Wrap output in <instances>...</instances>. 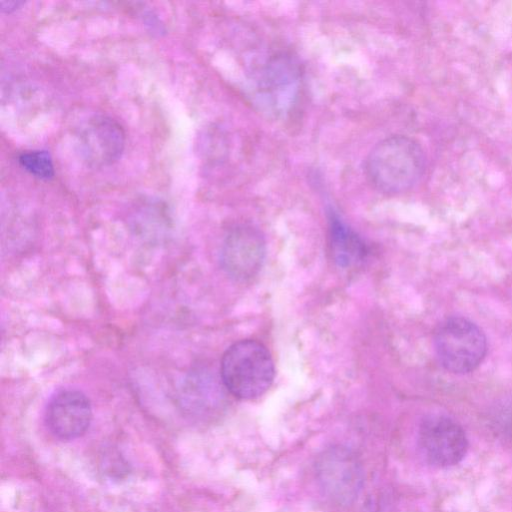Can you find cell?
I'll return each instance as SVG.
<instances>
[{
  "mask_svg": "<svg viewBox=\"0 0 512 512\" xmlns=\"http://www.w3.org/2000/svg\"><path fill=\"white\" fill-rule=\"evenodd\" d=\"M210 370L195 369L185 378L180 389V405L192 416L210 418L224 407V385Z\"/></svg>",
  "mask_w": 512,
  "mask_h": 512,
  "instance_id": "9",
  "label": "cell"
},
{
  "mask_svg": "<svg viewBox=\"0 0 512 512\" xmlns=\"http://www.w3.org/2000/svg\"><path fill=\"white\" fill-rule=\"evenodd\" d=\"M264 255L265 242L259 231L250 226H238L223 242L221 263L229 276L245 281L260 270Z\"/></svg>",
  "mask_w": 512,
  "mask_h": 512,
  "instance_id": "6",
  "label": "cell"
},
{
  "mask_svg": "<svg viewBox=\"0 0 512 512\" xmlns=\"http://www.w3.org/2000/svg\"><path fill=\"white\" fill-rule=\"evenodd\" d=\"M418 442L427 461L441 468L458 464L468 450V439L463 428L444 415H430L422 421Z\"/></svg>",
  "mask_w": 512,
  "mask_h": 512,
  "instance_id": "4",
  "label": "cell"
},
{
  "mask_svg": "<svg viewBox=\"0 0 512 512\" xmlns=\"http://www.w3.org/2000/svg\"><path fill=\"white\" fill-rule=\"evenodd\" d=\"M80 149L92 166H106L119 159L124 149L125 134L112 118L96 115L81 130Z\"/></svg>",
  "mask_w": 512,
  "mask_h": 512,
  "instance_id": "8",
  "label": "cell"
},
{
  "mask_svg": "<svg viewBox=\"0 0 512 512\" xmlns=\"http://www.w3.org/2000/svg\"><path fill=\"white\" fill-rule=\"evenodd\" d=\"M18 161L23 169L39 179L49 180L54 176L53 161L47 151H24L19 155Z\"/></svg>",
  "mask_w": 512,
  "mask_h": 512,
  "instance_id": "11",
  "label": "cell"
},
{
  "mask_svg": "<svg viewBox=\"0 0 512 512\" xmlns=\"http://www.w3.org/2000/svg\"><path fill=\"white\" fill-rule=\"evenodd\" d=\"M434 349L443 368L463 374L481 364L487 352V341L475 323L464 317L452 316L438 325Z\"/></svg>",
  "mask_w": 512,
  "mask_h": 512,
  "instance_id": "3",
  "label": "cell"
},
{
  "mask_svg": "<svg viewBox=\"0 0 512 512\" xmlns=\"http://www.w3.org/2000/svg\"><path fill=\"white\" fill-rule=\"evenodd\" d=\"M24 2L22 1H1V11L5 13H10L18 9Z\"/></svg>",
  "mask_w": 512,
  "mask_h": 512,
  "instance_id": "12",
  "label": "cell"
},
{
  "mask_svg": "<svg viewBox=\"0 0 512 512\" xmlns=\"http://www.w3.org/2000/svg\"><path fill=\"white\" fill-rule=\"evenodd\" d=\"M91 420L90 400L76 389L58 391L46 407V425L61 440H73L82 436L89 428Z\"/></svg>",
  "mask_w": 512,
  "mask_h": 512,
  "instance_id": "5",
  "label": "cell"
},
{
  "mask_svg": "<svg viewBox=\"0 0 512 512\" xmlns=\"http://www.w3.org/2000/svg\"><path fill=\"white\" fill-rule=\"evenodd\" d=\"M318 480L324 493L338 504H347L360 488L362 472L356 458L347 450L333 448L318 463Z\"/></svg>",
  "mask_w": 512,
  "mask_h": 512,
  "instance_id": "7",
  "label": "cell"
},
{
  "mask_svg": "<svg viewBox=\"0 0 512 512\" xmlns=\"http://www.w3.org/2000/svg\"><path fill=\"white\" fill-rule=\"evenodd\" d=\"M426 154L421 144L405 135H394L376 144L365 161V173L378 191L396 195L409 191L422 179Z\"/></svg>",
  "mask_w": 512,
  "mask_h": 512,
  "instance_id": "1",
  "label": "cell"
},
{
  "mask_svg": "<svg viewBox=\"0 0 512 512\" xmlns=\"http://www.w3.org/2000/svg\"><path fill=\"white\" fill-rule=\"evenodd\" d=\"M274 363L266 347L255 340H241L223 354L220 378L225 389L239 399H254L271 386Z\"/></svg>",
  "mask_w": 512,
  "mask_h": 512,
  "instance_id": "2",
  "label": "cell"
},
{
  "mask_svg": "<svg viewBox=\"0 0 512 512\" xmlns=\"http://www.w3.org/2000/svg\"><path fill=\"white\" fill-rule=\"evenodd\" d=\"M329 231L331 254L338 266L350 267L365 257V243L335 215L330 219Z\"/></svg>",
  "mask_w": 512,
  "mask_h": 512,
  "instance_id": "10",
  "label": "cell"
}]
</instances>
